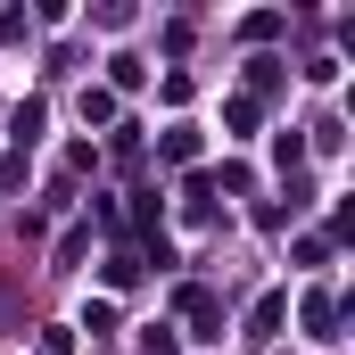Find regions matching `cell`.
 I'll return each instance as SVG.
<instances>
[{"instance_id":"obj_1","label":"cell","mask_w":355,"mask_h":355,"mask_svg":"<svg viewBox=\"0 0 355 355\" xmlns=\"http://www.w3.org/2000/svg\"><path fill=\"white\" fill-rule=\"evenodd\" d=\"M331 322H339V306H331V297H306V339H339Z\"/></svg>"},{"instance_id":"obj_2","label":"cell","mask_w":355,"mask_h":355,"mask_svg":"<svg viewBox=\"0 0 355 355\" xmlns=\"http://www.w3.org/2000/svg\"><path fill=\"white\" fill-rule=\"evenodd\" d=\"M157 149H166V157H174V166H190V157H198V132H190V124H174V132H166V141H157Z\"/></svg>"},{"instance_id":"obj_3","label":"cell","mask_w":355,"mask_h":355,"mask_svg":"<svg viewBox=\"0 0 355 355\" xmlns=\"http://www.w3.org/2000/svg\"><path fill=\"white\" fill-rule=\"evenodd\" d=\"M75 107H83V124H107V116H116V99H107V91H91V83H83V99H75Z\"/></svg>"},{"instance_id":"obj_4","label":"cell","mask_w":355,"mask_h":355,"mask_svg":"<svg viewBox=\"0 0 355 355\" xmlns=\"http://www.w3.org/2000/svg\"><path fill=\"white\" fill-rule=\"evenodd\" d=\"M8 132H17V141H33V132H42V99H25V107L8 116Z\"/></svg>"},{"instance_id":"obj_5","label":"cell","mask_w":355,"mask_h":355,"mask_svg":"<svg viewBox=\"0 0 355 355\" xmlns=\"http://www.w3.org/2000/svg\"><path fill=\"white\" fill-rule=\"evenodd\" d=\"M149 355H182V347H174V331H149Z\"/></svg>"}]
</instances>
